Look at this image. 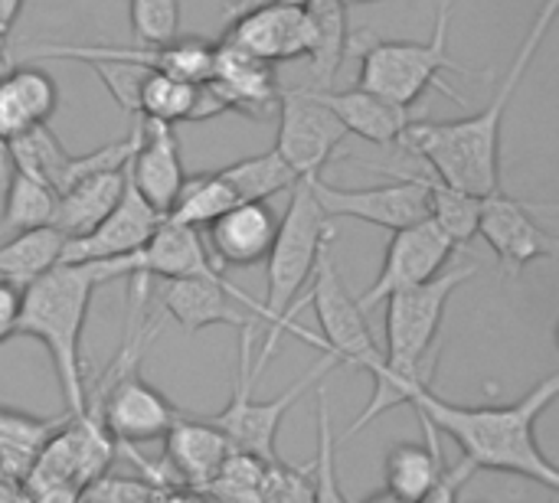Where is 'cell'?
<instances>
[{"instance_id": "cell-29", "label": "cell", "mask_w": 559, "mask_h": 503, "mask_svg": "<svg viewBox=\"0 0 559 503\" xmlns=\"http://www.w3.org/2000/svg\"><path fill=\"white\" fill-rule=\"evenodd\" d=\"M423 177V173H419ZM426 196H429V216L439 232L459 249L468 245L478 236V216H481V196L455 190L449 183H442L439 177H423Z\"/></svg>"}, {"instance_id": "cell-19", "label": "cell", "mask_w": 559, "mask_h": 503, "mask_svg": "<svg viewBox=\"0 0 559 503\" xmlns=\"http://www.w3.org/2000/svg\"><path fill=\"white\" fill-rule=\"evenodd\" d=\"M164 435H167V445H164L167 471L174 475L180 488L203 494V488L213 481V475L219 471L233 445L210 419H190V416H180Z\"/></svg>"}, {"instance_id": "cell-42", "label": "cell", "mask_w": 559, "mask_h": 503, "mask_svg": "<svg viewBox=\"0 0 559 503\" xmlns=\"http://www.w3.org/2000/svg\"><path fill=\"white\" fill-rule=\"evenodd\" d=\"M79 503H85V501H82V498H79Z\"/></svg>"}, {"instance_id": "cell-12", "label": "cell", "mask_w": 559, "mask_h": 503, "mask_svg": "<svg viewBox=\"0 0 559 503\" xmlns=\"http://www.w3.org/2000/svg\"><path fill=\"white\" fill-rule=\"evenodd\" d=\"M550 209L554 206H531L501 190L481 196L478 236L498 255L504 278H521L527 265L557 259L559 239L537 219V213H550Z\"/></svg>"}, {"instance_id": "cell-20", "label": "cell", "mask_w": 559, "mask_h": 503, "mask_svg": "<svg viewBox=\"0 0 559 503\" xmlns=\"http://www.w3.org/2000/svg\"><path fill=\"white\" fill-rule=\"evenodd\" d=\"M278 229V213L269 203H236L216 223L206 226L210 232V255L216 265H255L269 255Z\"/></svg>"}, {"instance_id": "cell-3", "label": "cell", "mask_w": 559, "mask_h": 503, "mask_svg": "<svg viewBox=\"0 0 559 503\" xmlns=\"http://www.w3.org/2000/svg\"><path fill=\"white\" fill-rule=\"evenodd\" d=\"M292 200H288V209L278 216V229H275V242L269 249V291H265V318H269V337L259 350V360H252V373L262 376V370L269 367V360L275 357L278 350V340L282 334H295L301 337L305 344L318 347L324 354V344L318 334L305 331L301 324H295V314L308 304L298 301L305 282L314 275V265L321 259V252L331 245L334 239V219H328L318 206V200L311 196V187L308 180H298L292 190Z\"/></svg>"}, {"instance_id": "cell-18", "label": "cell", "mask_w": 559, "mask_h": 503, "mask_svg": "<svg viewBox=\"0 0 559 503\" xmlns=\"http://www.w3.org/2000/svg\"><path fill=\"white\" fill-rule=\"evenodd\" d=\"M124 177L151 209L167 216V209L174 206V200L187 180L183 160H180V144H177V134L170 124L138 121V144L124 167Z\"/></svg>"}, {"instance_id": "cell-9", "label": "cell", "mask_w": 559, "mask_h": 503, "mask_svg": "<svg viewBox=\"0 0 559 503\" xmlns=\"http://www.w3.org/2000/svg\"><path fill=\"white\" fill-rule=\"evenodd\" d=\"M311 278H314V288L308 295V304L318 314L324 354H334L341 367H357L373 376L383 367V350L377 347L367 314L360 311L357 298H350V291L344 288L331 259V245L321 252Z\"/></svg>"}, {"instance_id": "cell-30", "label": "cell", "mask_w": 559, "mask_h": 503, "mask_svg": "<svg viewBox=\"0 0 559 503\" xmlns=\"http://www.w3.org/2000/svg\"><path fill=\"white\" fill-rule=\"evenodd\" d=\"M56 190L46 187L43 180H33L20 170H10L7 187H3V219L0 226L7 232H23V229H36V226H49L52 223V209H56Z\"/></svg>"}, {"instance_id": "cell-39", "label": "cell", "mask_w": 559, "mask_h": 503, "mask_svg": "<svg viewBox=\"0 0 559 503\" xmlns=\"http://www.w3.org/2000/svg\"><path fill=\"white\" fill-rule=\"evenodd\" d=\"M262 3H288V7H311L314 0H236L229 10H226V16L233 20L236 13H242V10H252V7H262Z\"/></svg>"}, {"instance_id": "cell-38", "label": "cell", "mask_w": 559, "mask_h": 503, "mask_svg": "<svg viewBox=\"0 0 559 503\" xmlns=\"http://www.w3.org/2000/svg\"><path fill=\"white\" fill-rule=\"evenodd\" d=\"M157 503H213L206 494H200V491H190V488H167V491H160V498Z\"/></svg>"}, {"instance_id": "cell-17", "label": "cell", "mask_w": 559, "mask_h": 503, "mask_svg": "<svg viewBox=\"0 0 559 503\" xmlns=\"http://www.w3.org/2000/svg\"><path fill=\"white\" fill-rule=\"evenodd\" d=\"M206 88L216 95L223 111H239V115L262 121L278 105L282 82H278L275 65L219 39L213 46V65H210Z\"/></svg>"}, {"instance_id": "cell-26", "label": "cell", "mask_w": 559, "mask_h": 503, "mask_svg": "<svg viewBox=\"0 0 559 503\" xmlns=\"http://www.w3.org/2000/svg\"><path fill=\"white\" fill-rule=\"evenodd\" d=\"M236 203L239 200H236L233 187L219 177V170H203V173H193L183 180V187L164 219L200 232L210 223H216L226 209H233Z\"/></svg>"}, {"instance_id": "cell-24", "label": "cell", "mask_w": 559, "mask_h": 503, "mask_svg": "<svg viewBox=\"0 0 559 503\" xmlns=\"http://www.w3.org/2000/svg\"><path fill=\"white\" fill-rule=\"evenodd\" d=\"M62 249L66 236L52 226L10 232L0 239V278L23 291L62 262Z\"/></svg>"}, {"instance_id": "cell-2", "label": "cell", "mask_w": 559, "mask_h": 503, "mask_svg": "<svg viewBox=\"0 0 559 503\" xmlns=\"http://www.w3.org/2000/svg\"><path fill=\"white\" fill-rule=\"evenodd\" d=\"M559 0H547L537 13L534 23L514 56V62L508 65V75L498 88V95L468 118L459 121H413L400 144L423 157L432 170V177H439L442 183L475 193V196H488L495 190H501V128L508 118V105L524 79V72L531 69L540 43L547 39L554 16H557Z\"/></svg>"}, {"instance_id": "cell-23", "label": "cell", "mask_w": 559, "mask_h": 503, "mask_svg": "<svg viewBox=\"0 0 559 503\" xmlns=\"http://www.w3.org/2000/svg\"><path fill=\"white\" fill-rule=\"evenodd\" d=\"M124 193V170H111V173H92L85 180H75L69 190H62L56 196V209H52V229H59L69 239H79L85 232H92L121 200Z\"/></svg>"}, {"instance_id": "cell-34", "label": "cell", "mask_w": 559, "mask_h": 503, "mask_svg": "<svg viewBox=\"0 0 559 503\" xmlns=\"http://www.w3.org/2000/svg\"><path fill=\"white\" fill-rule=\"evenodd\" d=\"M262 503H314V468H292L282 458L265 465Z\"/></svg>"}, {"instance_id": "cell-4", "label": "cell", "mask_w": 559, "mask_h": 503, "mask_svg": "<svg viewBox=\"0 0 559 503\" xmlns=\"http://www.w3.org/2000/svg\"><path fill=\"white\" fill-rule=\"evenodd\" d=\"M95 288L98 285L92 282L85 265H56L29 288H23L20 298L16 337H33L46 347L66 412L72 419H88L82 331Z\"/></svg>"}, {"instance_id": "cell-8", "label": "cell", "mask_w": 559, "mask_h": 503, "mask_svg": "<svg viewBox=\"0 0 559 503\" xmlns=\"http://www.w3.org/2000/svg\"><path fill=\"white\" fill-rule=\"evenodd\" d=\"M43 59H75V62H111V65H138L147 72H167L187 82H206L213 65V43L203 36L170 39V43H39L23 52L20 62H43Z\"/></svg>"}, {"instance_id": "cell-31", "label": "cell", "mask_w": 559, "mask_h": 503, "mask_svg": "<svg viewBox=\"0 0 559 503\" xmlns=\"http://www.w3.org/2000/svg\"><path fill=\"white\" fill-rule=\"evenodd\" d=\"M262 475L265 462L233 448L203 494L213 503H262Z\"/></svg>"}, {"instance_id": "cell-32", "label": "cell", "mask_w": 559, "mask_h": 503, "mask_svg": "<svg viewBox=\"0 0 559 503\" xmlns=\"http://www.w3.org/2000/svg\"><path fill=\"white\" fill-rule=\"evenodd\" d=\"M7 82L16 92L23 111L29 115L33 124H49V118L59 108V85L52 82L49 72H43L36 62H13L7 69Z\"/></svg>"}, {"instance_id": "cell-36", "label": "cell", "mask_w": 559, "mask_h": 503, "mask_svg": "<svg viewBox=\"0 0 559 503\" xmlns=\"http://www.w3.org/2000/svg\"><path fill=\"white\" fill-rule=\"evenodd\" d=\"M20 298L23 291L13 288L10 282L0 278V344L16 337V321H20Z\"/></svg>"}, {"instance_id": "cell-7", "label": "cell", "mask_w": 559, "mask_h": 503, "mask_svg": "<svg viewBox=\"0 0 559 503\" xmlns=\"http://www.w3.org/2000/svg\"><path fill=\"white\" fill-rule=\"evenodd\" d=\"M183 412L154 390L138 367L111 373L95 390H88V419H98L115 445H138L160 439Z\"/></svg>"}, {"instance_id": "cell-27", "label": "cell", "mask_w": 559, "mask_h": 503, "mask_svg": "<svg viewBox=\"0 0 559 503\" xmlns=\"http://www.w3.org/2000/svg\"><path fill=\"white\" fill-rule=\"evenodd\" d=\"M10 164L13 170L33 177V180H43L46 187H52L56 193L62 190V180H66V167H69V151L62 147V141L56 137V131L49 124H33L26 128L23 134H16L10 144Z\"/></svg>"}, {"instance_id": "cell-22", "label": "cell", "mask_w": 559, "mask_h": 503, "mask_svg": "<svg viewBox=\"0 0 559 503\" xmlns=\"http://www.w3.org/2000/svg\"><path fill=\"white\" fill-rule=\"evenodd\" d=\"M419 422H423L426 442H396L383 462L386 491L406 503L423 501L439 484V478L449 465L442 455V445H439V432L426 419H419Z\"/></svg>"}, {"instance_id": "cell-37", "label": "cell", "mask_w": 559, "mask_h": 503, "mask_svg": "<svg viewBox=\"0 0 559 503\" xmlns=\"http://www.w3.org/2000/svg\"><path fill=\"white\" fill-rule=\"evenodd\" d=\"M0 503H33V494L16 478H0Z\"/></svg>"}, {"instance_id": "cell-6", "label": "cell", "mask_w": 559, "mask_h": 503, "mask_svg": "<svg viewBox=\"0 0 559 503\" xmlns=\"http://www.w3.org/2000/svg\"><path fill=\"white\" fill-rule=\"evenodd\" d=\"M252 334L255 331H239V370H236V386L233 396L226 403V409H219L216 416H210V422L226 435V442L236 452H246L259 462H278L275 452V439L278 429L288 416L292 406H298V399L305 393H311L318 383L328 380L331 370L341 367V360L334 354H321L318 363H311L285 393H278L275 399H255L252 396Z\"/></svg>"}, {"instance_id": "cell-5", "label": "cell", "mask_w": 559, "mask_h": 503, "mask_svg": "<svg viewBox=\"0 0 559 503\" xmlns=\"http://www.w3.org/2000/svg\"><path fill=\"white\" fill-rule=\"evenodd\" d=\"M449 26H452V0H439L432 39H423V43L419 39H377L370 29L350 33L347 56L360 59L357 85L403 108H413L426 95V88H439L452 101L465 105V98L439 79L442 72L472 75L465 65H459L449 56Z\"/></svg>"}, {"instance_id": "cell-25", "label": "cell", "mask_w": 559, "mask_h": 503, "mask_svg": "<svg viewBox=\"0 0 559 503\" xmlns=\"http://www.w3.org/2000/svg\"><path fill=\"white\" fill-rule=\"evenodd\" d=\"M219 177L233 187L239 203H269L272 196L298 183V173L285 164V157L275 147L219 167Z\"/></svg>"}, {"instance_id": "cell-14", "label": "cell", "mask_w": 559, "mask_h": 503, "mask_svg": "<svg viewBox=\"0 0 559 503\" xmlns=\"http://www.w3.org/2000/svg\"><path fill=\"white\" fill-rule=\"evenodd\" d=\"M223 43L269 62H298L314 52V23L305 7L288 3H262L242 10L229 20Z\"/></svg>"}, {"instance_id": "cell-10", "label": "cell", "mask_w": 559, "mask_h": 503, "mask_svg": "<svg viewBox=\"0 0 559 503\" xmlns=\"http://www.w3.org/2000/svg\"><path fill=\"white\" fill-rule=\"evenodd\" d=\"M278 141L275 151L298 173V180L321 177L324 164L344 144L347 131L334 111L314 95V88H285L278 92Z\"/></svg>"}, {"instance_id": "cell-40", "label": "cell", "mask_w": 559, "mask_h": 503, "mask_svg": "<svg viewBox=\"0 0 559 503\" xmlns=\"http://www.w3.org/2000/svg\"><path fill=\"white\" fill-rule=\"evenodd\" d=\"M360 503H406V501H400L396 494H390L386 488L383 491H377V494H370V498H364Z\"/></svg>"}, {"instance_id": "cell-13", "label": "cell", "mask_w": 559, "mask_h": 503, "mask_svg": "<svg viewBox=\"0 0 559 503\" xmlns=\"http://www.w3.org/2000/svg\"><path fill=\"white\" fill-rule=\"evenodd\" d=\"M160 311L170 314L187 334H200L213 324H226L236 331L265 327V308L259 298L242 291L236 282H210V278H167L157 288Z\"/></svg>"}, {"instance_id": "cell-16", "label": "cell", "mask_w": 559, "mask_h": 503, "mask_svg": "<svg viewBox=\"0 0 559 503\" xmlns=\"http://www.w3.org/2000/svg\"><path fill=\"white\" fill-rule=\"evenodd\" d=\"M160 223H164V216L157 209H151L124 177V193L115 203V209L92 232H85L79 239H69L66 249H62L59 265H88V262L131 255L141 245H147V239L157 232Z\"/></svg>"}, {"instance_id": "cell-33", "label": "cell", "mask_w": 559, "mask_h": 503, "mask_svg": "<svg viewBox=\"0 0 559 503\" xmlns=\"http://www.w3.org/2000/svg\"><path fill=\"white\" fill-rule=\"evenodd\" d=\"M138 43H170L180 36V0H128Z\"/></svg>"}, {"instance_id": "cell-41", "label": "cell", "mask_w": 559, "mask_h": 503, "mask_svg": "<svg viewBox=\"0 0 559 503\" xmlns=\"http://www.w3.org/2000/svg\"><path fill=\"white\" fill-rule=\"evenodd\" d=\"M3 236H10V232H7V229H3V226H0V239H3Z\"/></svg>"}, {"instance_id": "cell-15", "label": "cell", "mask_w": 559, "mask_h": 503, "mask_svg": "<svg viewBox=\"0 0 559 503\" xmlns=\"http://www.w3.org/2000/svg\"><path fill=\"white\" fill-rule=\"evenodd\" d=\"M452 252H455V245L439 232V226L432 219H423L416 226H406V229L393 232L380 275L357 298L360 311L367 314L370 308L383 304L390 295L416 288V285L436 278L439 272H445V262L452 259Z\"/></svg>"}, {"instance_id": "cell-35", "label": "cell", "mask_w": 559, "mask_h": 503, "mask_svg": "<svg viewBox=\"0 0 559 503\" xmlns=\"http://www.w3.org/2000/svg\"><path fill=\"white\" fill-rule=\"evenodd\" d=\"M92 69H95V75L105 82V88L111 92V98H115L128 115H134L138 85H141V79H144L147 69H138V65H111V62H95Z\"/></svg>"}, {"instance_id": "cell-1", "label": "cell", "mask_w": 559, "mask_h": 503, "mask_svg": "<svg viewBox=\"0 0 559 503\" xmlns=\"http://www.w3.org/2000/svg\"><path fill=\"white\" fill-rule=\"evenodd\" d=\"M559 373L540 380L527 396L508 406H455L429 390L413 393L409 406L436 432L449 435L475 471H501L559 491V471L537 442V419L557 403Z\"/></svg>"}, {"instance_id": "cell-11", "label": "cell", "mask_w": 559, "mask_h": 503, "mask_svg": "<svg viewBox=\"0 0 559 503\" xmlns=\"http://www.w3.org/2000/svg\"><path fill=\"white\" fill-rule=\"evenodd\" d=\"M308 187L328 219H360V223L400 232L429 216V196H426L419 173H409L380 187H334L314 177L308 180Z\"/></svg>"}, {"instance_id": "cell-28", "label": "cell", "mask_w": 559, "mask_h": 503, "mask_svg": "<svg viewBox=\"0 0 559 503\" xmlns=\"http://www.w3.org/2000/svg\"><path fill=\"white\" fill-rule=\"evenodd\" d=\"M197 88L200 82H187L167 72H144L141 85H138V101H134V115L141 121H160V124H177V121H190L193 108H197Z\"/></svg>"}, {"instance_id": "cell-21", "label": "cell", "mask_w": 559, "mask_h": 503, "mask_svg": "<svg viewBox=\"0 0 559 503\" xmlns=\"http://www.w3.org/2000/svg\"><path fill=\"white\" fill-rule=\"evenodd\" d=\"M314 95L334 111V118L344 124L347 134H357L370 144H400L403 131L416 121L409 108H403L383 95H373L360 85H354L347 92L324 88Z\"/></svg>"}]
</instances>
